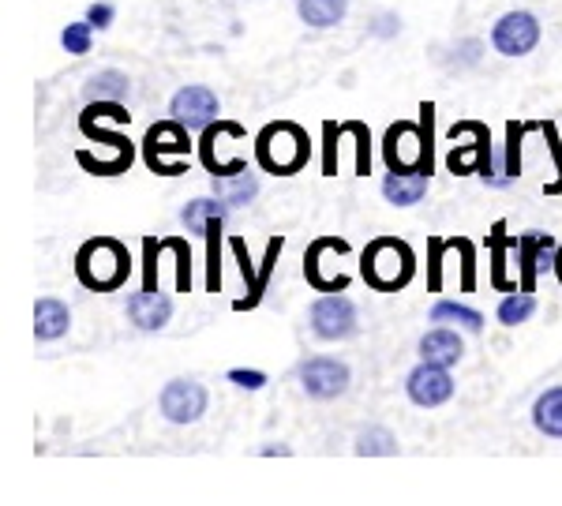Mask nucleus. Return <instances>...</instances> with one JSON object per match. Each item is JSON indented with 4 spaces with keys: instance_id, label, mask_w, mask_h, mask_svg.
I'll use <instances>...</instances> for the list:
<instances>
[{
    "instance_id": "1",
    "label": "nucleus",
    "mask_w": 562,
    "mask_h": 506,
    "mask_svg": "<svg viewBox=\"0 0 562 506\" xmlns=\"http://www.w3.org/2000/svg\"><path fill=\"white\" fill-rule=\"evenodd\" d=\"M383 162L390 173H435V105H420V120H398L383 135Z\"/></svg>"
},
{
    "instance_id": "2",
    "label": "nucleus",
    "mask_w": 562,
    "mask_h": 506,
    "mask_svg": "<svg viewBox=\"0 0 562 506\" xmlns=\"http://www.w3.org/2000/svg\"><path fill=\"white\" fill-rule=\"evenodd\" d=\"M75 278L90 293H117L132 278V252L117 237H90L75 252Z\"/></svg>"
},
{
    "instance_id": "3",
    "label": "nucleus",
    "mask_w": 562,
    "mask_h": 506,
    "mask_svg": "<svg viewBox=\"0 0 562 506\" xmlns=\"http://www.w3.org/2000/svg\"><path fill=\"white\" fill-rule=\"evenodd\" d=\"M311 158V139L296 120H270L255 135V162L263 173L274 177H296Z\"/></svg>"
},
{
    "instance_id": "4",
    "label": "nucleus",
    "mask_w": 562,
    "mask_h": 506,
    "mask_svg": "<svg viewBox=\"0 0 562 506\" xmlns=\"http://www.w3.org/2000/svg\"><path fill=\"white\" fill-rule=\"evenodd\" d=\"M416 255L401 237H375L360 255V278L375 289V293H398L413 282Z\"/></svg>"
},
{
    "instance_id": "5",
    "label": "nucleus",
    "mask_w": 562,
    "mask_h": 506,
    "mask_svg": "<svg viewBox=\"0 0 562 506\" xmlns=\"http://www.w3.org/2000/svg\"><path fill=\"white\" fill-rule=\"evenodd\" d=\"M143 162L158 177H184L192 165V128L177 117L150 124L143 135Z\"/></svg>"
},
{
    "instance_id": "6",
    "label": "nucleus",
    "mask_w": 562,
    "mask_h": 506,
    "mask_svg": "<svg viewBox=\"0 0 562 506\" xmlns=\"http://www.w3.org/2000/svg\"><path fill=\"white\" fill-rule=\"evenodd\" d=\"M308 327L319 342H349L360 330V315H356V304L345 293H323V297L311 300Z\"/></svg>"
},
{
    "instance_id": "7",
    "label": "nucleus",
    "mask_w": 562,
    "mask_h": 506,
    "mask_svg": "<svg viewBox=\"0 0 562 506\" xmlns=\"http://www.w3.org/2000/svg\"><path fill=\"white\" fill-rule=\"evenodd\" d=\"M296 383H300V390L308 394L311 402H334V398H341L349 390L353 372L338 357H311L296 368Z\"/></svg>"
},
{
    "instance_id": "8",
    "label": "nucleus",
    "mask_w": 562,
    "mask_h": 506,
    "mask_svg": "<svg viewBox=\"0 0 562 506\" xmlns=\"http://www.w3.org/2000/svg\"><path fill=\"white\" fill-rule=\"evenodd\" d=\"M536 45H540V19L533 12H506L495 19V27H491V49L499 53V57H529Z\"/></svg>"
},
{
    "instance_id": "9",
    "label": "nucleus",
    "mask_w": 562,
    "mask_h": 506,
    "mask_svg": "<svg viewBox=\"0 0 562 506\" xmlns=\"http://www.w3.org/2000/svg\"><path fill=\"white\" fill-rule=\"evenodd\" d=\"M229 248H233V255H237L240 274H244V282H248V297L237 300L233 308H237V312H252V308H259L263 293H267V282H270V274H274V267H278V255H281V248H285V237H270L267 259H263L259 267L252 263V255H248V244H244V237H233V240H229Z\"/></svg>"
},
{
    "instance_id": "10",
    "label": "nucleus",
    "mask_w": 562,
    "mask_h": 506,
    "mask_svg": "<svg viewBox=\"0 0 562 506\" xmlns=\"http://www.w3.org/2000/svg\"><path fill=\"white\" fill-rule=\"evenodd\" d=\"M210 405V394L199 379H169L158 394V409L169 424H199Z\"/></svg>"
},
{
    "instance_id": "11",
    "label": "nucleus",
    "mask_w": 562,
    "mask_h": 506,
    "mask_svg": "<svg viewBox=\"0 0 562 506\" xmlns=\"http://www.w3.org/2000/svg\"><path fill=\"white\" fill-rule=\"evenodd\" d=\"M454 390H458V383H454L450 368H443V364L420 360L413 372L405 375V398L416 409H439V405H446L454 398Z\"/></svg>"
},
{
    "instance_id": "12",
    "label": "nucleus",
    "mask_w": 562,
    "mask_h": 506,
    "mask_svg": "<svg viewBox=\"0 0 562 506\" xmlns=\"http://www.w3.org/2000/svg\"><path fill=\"white\" fill-rule=\"evenodd\" d=\"M222 113V102H218V94L207 87V83H188V87H180L173 94V102H169V117H177L180 124H188L192 132H207L210 124L218 120Z\"/></svg>"
},
{
    "instance_id": "13",
    "label": "nucleus",
    "mask_w": 562,
    "mask_h": 506,
    "mask_svg": "<svg viewBox=\"0 0 562 506\" xmlns=\"http://www.w3.org/2000/svg\"><path fill=\"white\" fill-rule=\"evenodd\" d=\"M124 315H128V323H132L135 330H147V334L165 330L169 327V319H173V297L162 293V289H150V285H143L139 293L128 297Z\"/></svg>"
},
{
    "instance_id": "14",
    "label": "nucleus",
    "mask_w": 562,
    "mask_h": 506,
    "mask_svg": "<svg viewBox=\"0 0 562 506\" xmlns=\"http://www.w3.org/2000/svg\"><path fill=\"white\" fill-rule=\"evenodd\" d=\"M491 132L488 124H480V120H473V143H461V139H454V150L446 154V169L454 173V177H465V173H488L491 169Z\"/></svg>"
},
{
    "instance_id": "15",
    "label": "nucleus",
    "mask_w": 562,
    "mask_h": 506,
    "mask_svg": "<svg viewBox=\"0 0 562 506\" xmlns=\"http://www.w3.org/2000/svg\"><path fill=\"white\" fill-rule=\"evenodd\" d=\"M518 252H521V263H518V282L521 289H536V274H544L548 267H555V252H559V244L551 233H525L518 240Z\"/></svg>"
},
{
    "instance_id": "16",
    "label": "nucleus",
    "mask_w": 562,
    "mask_h": 506,
    "mask_svg": "<svg viewBox=\"0 0 562 506\" xmlns=\"http://www.w3.org/2000/svg\"><path fill=\"white\" fill-rule=\"evenodd\" d=\"M330 255H349V240L345 237H315L308 244V252H304V278L315 293H334V285H330V274H326V259Z\"/></svg>"
},
{
    "instance_id": "17",
    "label": "nucleus",
    "mask_w": 562,
    "mask_h": 506,
    "mask_svg": "<svg viewBox=\"0 0 562 506\" xmlns=\"http://www.w3.org/2000/svg\"><path fill=\"white\" fill-rule=\"evenodd\" d=\"M79 132L87 135V139H94V143H102V147H109L113 154H117L120 162L128 165L132 169V162H135V143L128 139L124 132H109L105 128V117L94 109V105H87L83 113H79Z\"/></svg>"
},
{
    "instance_id": "18",
    "label": "nucleus",
    "mask_w": 562,
    "mask_h": 506,
    "mask_svg": "<svg viewBox=\"0 0 562 506\" xmlns=\"http://www.w3.org/2000/svg\"><path fill=\"white\" fill-rule=\"evenodd\" d=\"M416 353H420V360H428V364H443V368H454V364L465 357V342H461L458 330L431 327L428 334L420 338Z\"/></svg>"
},
{
    "instance_id": "19",
    "label": "nucleus",
    "mask_w": 562,
    "mask_h": 506,
    "mask_svg": "<svg viewBox=\"0 0 562 506\" xmlns=\"http://www.w3.org/2000/svg\"><path fill=\"white\" fill-rule=\"evenodd\" d=\"M72 327V312L68 304L57 297H42L34 304V338L38 342H60Z\"/></svg>"
},
{
    "instance_id": "20",
    "label": "nucleus",
    "mask_w": 562,
    "mask_h": 506,
    "mask_svg": "<svg viewBox=\"0 0 562 506\" xmlns=\"http://www.w3.org/2000/svg\"><path fill=\"white\" fill-rule=\"evenodd\" d=\"M431 177L428 173H390L383 177V199L390 207H416L428 195Z\"/></svg>"
},
{
    "instance_id": "21",
    "label": "nucleus",
    "mask_w": 562,
    "mask_h": 506,
    "mask_svg": "<svg viewBox=\"0 0 562 506\" xmlns=\"http://www.w3.org/2000/svg\"><path fill=\"white\" fill-rule=\"evenodd\" d=\"M128 94H132V75L120 68H102V72L87 75V83H83L87 102H124Z\"/></svg>"
},
{
    "instance_id": "22",
    "label": "nucleus",
    "mask_w": 562,
    "mask_h": 506,
    "mask_svg": "<svg viewBox=\"0 0 562 506\" xmlns=\"http://www.w3.org/2000/svg\"><path fill=\"white\" fill-rule=\"evenodd\" d=\"M229 203H225L222 195L218 199H210V195H199V199H192L188 207L180 210V222H184V229L192 233V237H203L214 222H225L229 218Z\"/></svg>"
},
{
    "instance_id": "23",
    "label": "nucleus",
    "mask_w": 562,
    "mask_h": 506,
    "mask_svg": "<svg viewBox=\"0 0 562 506\" xmlns=\"http://www.w3.org/2000/svg\"><path fill=\"white\" fill-rule=\"evenodd\" d=\"M296 15L304 27L330 30L349 15V0H296Z\"/></svg>"
},
{
    "instance_id": "24",
    "label": "nucleus",
    "mask_w": 562,
    "mask_h": 506,
    "mask_svg": "<svg viewBox=\"0 0 562 506\" xmlns=\"http://www.w3.org/2000/svg\"><path fill=\"white\" fill-rule=\"evenodd\" d=\"M488 248H491V285L499 293H510V289H521L518 282L506 278V252L518 248V237H506V222H495L488 233Z\"/></svg>"
},
{
    "instance_id": "25",
    "label": "nucleus",
    "mask_w": 562,
    "mask_h": 506,
    "mask_svg": "<svg viewBox=\"0 0 562 506\" xmlns=\"http://www.w3.org/2000/svg\"><path fill=\"white\" fill-rule=\"evenodd\" d=\"M533 428L548 439H562V387L544 390L533 402Z\"/></svg>"
},
{
    "instance_id": "26",
    "label": "nucleus",
    "mask_w": 562,
    "mask_h": 506,
    "mask_svg": "<svg viewBox=\"0 0 562 506\" xmlns=\"http://www.w3.org/2000/svg\"><path fill=\"white\" fill-rule=\"evenodd\" d=\"M214 195H222L229 207H252L259 195V177L255 173H233V177H214Z\"/></svg>"
},
{
    "instance_id": "27",
    "label": "nucleus",
    "mask_w": 562,
    "mask_h": 506,
    "mask_svg": "<svg viewBox=\"0 0 562 506\" xmlns=\"http://www.w3.org/2000/svg\"><path fill=\"white\" fill-rule=\"evenodd\" d=\"M431 323H458V330H469V334H480L484 330V315L461 304V300H435L428 312Z\"/></svg>"
},
{
    "instance_id": "28",
    "label": "nucleus",
    "mask_w": 562,
    "mask_h": 506,
    "mask_svg": "<svg viewBox=\"0 0 562 506\" xmlns=\"http://www.w3.org/2000/svg\"><path fill=\"white\" fill-rule=\"evenodd\" d=\"M353 450L360 454V458H394L401 447H398V435L390 432V428L371 424V428H364V432L356 435Z\"/></svg>"
},
{
    "instance_id": "29",
    "label": "nucleus",
    "mask_w": 562,
    "mask_h": 506,
    "mask_svg": "<svg viewBox=\"0 0 562 506\" xmlns=\"http://www.w3.org/2000/svg\"><path fill=\"white\" fill-rule=\"evenodd\" d=\"M536 315V297L529 289H510L503 300H499V308H495V319L503 323V327H521V323H529Z\"/></svg>"
},
{
    "instance_id": "30",
    "label": "nucleus",
    "mask_w": 562,
    "mask_h": 506,
    "mask_svg": "<svg viewBox=\"0 0 562 506\" xmlns=\"http://www.w3.org/2000/svg\"><path fill=\"white\" fill-rule=\"evenodd\" d=\"M525 132H529V124H521V120L506 124V162H503L506 184L521 177V139H525Z\"/></svg>"
},
{
    "instance_id": "31",
    "label": "nucleus",
    "mask_w": 562,
    "mask_h": 506,
    "mask_svg": "<svg viewBox=\"0 0 562 506\" xmlns=\"http://www.w3.org/2000/svg\"><path fill=\"white\" fill-rule=\"evenodd\" d=\"M60 45H64V53H72V57H87L90 45H94V27H90L87 19L68 23V27L60 30Z\"/></svg>"
},
{
    "instance_id": "32",
    "label": "nucleus",
    "mask_w": 562,
    "mask_h": 506,
    "mask_svg": "<svg viewBox=\"0 0 562 506\" xmlns=\"http://www.w3.org/2000/svg\"><path fill=\"white\" fill-rule=\"evenodd\" d=\"M162 248L177 255V293H188L192 289V248L184 237H165Z\"/></svg>"
},
{
    "instance_id": "33",
    "label": "nucleus",
    "mask_w": 562,
    "mask_h": 506,
    "mask_svg": "<svg viewBox=\"0 0 562 506\" xmlns=\"http://www.w3.org/2000/svg\"><path fill=\"white\" fill-rule=\"evenodd\" d=\"M349 132L356 139V177H368L371 173V132L364 120H345Z\"/></svg>"
},
{
    "instance_id": "34",
    "label": "nucleus",
    "mask_w": 562,
    "mask_h": 506,
    "mask_svg": "<svg viewBox=\"0 0 562 506\" xmlns=\"http://www.w3.org/2000/svg\"><path fill=\"white\" fill-rule=\"evenodd\" d=\"M443 255L446 240L428 237V293H443Z\"/></svg>"
},
{
    "instance_id": "35",
    "label": "nucleus",
    "mask_w": 562,
    "mask_h": 506,
    "mask_svg": "<svg viewBox=\"0 0 562 506\" xmlns=\"http://www.w3.org/2000/svg\"><path fill=\"white\" fill-rule=\"evenodd\" d=\"M338 139H341V124L338 120H326L323 124V173L326 177H338Z\"/></svg>"
},
{
    "instance_id": "36",
    "label": "nucleus",
    "mask_w": 562,
    "mask_h": 506,
    "mask_svg": "<svg viewBox=\"0 0 562 506\" xmlns=\"http://www.w3.org/2000/svg\"><path fill=\"white\" fill-rule=\"evenodd\" d=\"M225 379H229L233 387H240V390H252V394L270 383L267 372H259V368H229V372H225Z\"/></svg>"
},
{
    "instance_id": "37",
    "label": "nucleus",
    "mask_w": 562,
    "mask_h": 506,
    "mask_svg": "<svg viewBox=\"0 0 562 506\" xmlns=\"http://www.w3.org/2000/svg\"><path fill=\"white\" fill-rule=\"evenodd\" d=\"M480 53H484V42L480 38H465V42L454 45V64L458 68H473V64H480Z\"/></svg>"
},
{
    "instance_id": "38",
    "label": "nucleus",
    "mask_w": 562,
    "mask_h": 506,
    "mask_svg": "<svg viewBox=\"0 0 562 506\" xmlns=\"http://www.w3.org/2000/svg\"><path fill=\"white\" fill-rule=\"evenodd\" d=\"M83 19H87L94 30H109V27H113V19H117V8H113L109 0H98V4H90Z\"/></svg>"
},
{
    "instance_id": "39",
    "label": "nucleus",
    "mask_w": 562,
    "mask_h": 506,
    "mask_svg": "<svg viewBox=\"0 0 562 506\" xmlns=\"http://www.w3.org/2000/svg\"><path fill=\"white\" fill-rule=\"evenodd\" d=\"M371 34H375V38H383V42L398 38V34H401V15L398 12H379V15H375V23H371Z\"/></svg>"
},
{
    "instance_id": "40",
    "label": "nucleus",
    "mask_w": 562,
    "mask_h": 506,
    "mask_svg": "<svg viewBox=\"0 0 562 506\" xmlns=\"http://www.w3.org/2000/svg\"><path fill=\"white\" fill-rule=\"evenodd\" d=\"M461 289L473 293L476 289V263H473V244L461 240Z\"/></svg>"
},
{
    "instance_id": "41",
    "label": "nucleus",
    "mask_w": 562,
    "mask_h": 506,
    "mask_svg": "<svg viewBox=\"0 0 562 506\" xmlns=\"http://www.w3.org/2000/svg\"><path fill=\"white\" fill-rule=\"evenodd\" d=\"M259 454H263V458H274V454H278V458H289L293 450H289V447H263Z\"/></svg>"
},
{
    "instance_id": "42",
    "label": "nucleus",
    "mask_w": 562,
    "mask_h": 506,
    "mask_svg": "<svg viewBox=\"0 0 562 506\" xmlns=\"http://www.w3.org/2000/svg\"><path fill=\"white\" fill-rule=\"evenodd\" d=\"M544 192H548V195H562V173L551 180V184H544Z\"/></svg>"
},
{
    "instance_id": "43",
    "label": "nucleus",
    "mask_w": 562,
    "mask_h": 506,
    "mask_svg": "<svg viewBox=\"0 0 562 506\" xmlns=\"http://www.w3.org/2000/svg\"><path fill=\"white\" fill-rule=\"evenodd\" d=\"M551 270H555V278H559V285H562V244H559V252H555V267Z\"/></svg>"
}]
</instances>
